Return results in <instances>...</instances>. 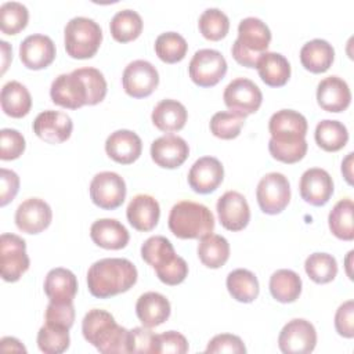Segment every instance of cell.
Segmentation results:
<instances>
[{
	"mask_svg": "<svg viewBox=\"0 0 354 354\" xmlns=\"http://www.w3.org/2000/svg\"><path fill=\"white\" fill-rule=\"evenodd\" d=\"M106 95V80L97 68L86 66L61 73L50 87V97L55 105L77 109L83 105H95Z\"/></svg>",
	"mask_w": 354,
	"mask_h": 354,
	"instance_id": "1",
	"label": "cell"
},
{
	"mask_svg": "<svg viewBox=\"0 0 354 354\" xmlns=\"http://www.w3.org/2000/svg\"><path fill=\"white\" fill-rule=\"evenodd\" d=\"M137 268L120 257H106L93 263L87 271V286L90 293L98 299L127 292L137 282Z\"/></svg>",
	"mask_w": 354,
	"mask_h": 354,
	"instance_id": "2",
	"label": "cell"
},
{
	"mask_svg": "<svg viewBox=\"0 0 354 354\" xmlns=\"http://www.w3.org/2000/svg\"><path fill=\"white\" fill-rule=\"evenodd\" d=\"M82 332L100 353H130V330L118 325L113 315L105 310H90L82 321Z\"/></svg>",
	"mask_w": 354,
	"mask_h": 354,
	"instance_id": "3",
	"label": "cell"
},
{
	"mask_svg": "<svg viewBox=\"0 0 354 354\" xmlns=\"http://www.w3.org/2000/svg\"><path fill=\"white\" fill-rule=\"evenodd\" d=\"M169 228L180 239H199L213 232L214 216L202 203L180 201L170 210Z\"/></svg>",
	"mask_w": 354,
	"mask_h": 354,
	"instance_id": "4",
	"label": "cell"
},
{
	"mask_svg": "<svg viewBox=\"0 0 354 354\" xmlns=\"http://www.w3.org/2000/svg\"><path fill=\"white\" fill-rule=\"evenodd\" d=\"M271 30L266 22L256 17L243 18L238 25V37L231 47L234 59L246 66L256 68L259 58L267 51Z\"/></svg>",
	"mask_w": 354,
	"mask_h": 354,
	"instance_id": "5",
	"label": "cell"
},
{
	"mask_svg": "<svg viewBox=\"0 0 354 354\" xmlns=\"http://www.w3.org/2000/svg\"><path fill=\"white\" fill-rule=\"evenodd\" d=\"M102 41V29L91 18L75 17L64 29V44L69 57L76 59L91 58Z\"/></svg>",
	"mask_w": 354,
	"mask_h": 354,
	"instance_id": "6",
	"label": "cell"
},
{
	"mask_svg": "<svg viewBox=\"0 0 354 354\" xmlns=\"http://www.w3.org/2000/svg\"><path fill=\"white\" fill-rule=\"evenodd\" d=\"M188 72L191 80L201 87L216 86L227 73L224 55L213 48L198 50L189 61Z\"/></svg>",
	"mask_w": 354,
	"mask_h": 354,
	"instance_id": "7",
	"label": "cell"
},
{
	"mask_svg": "<svg viewBox=\"0 0 354 354\" xmlns=\"http://www.w3.org/2000/svg\"><path fill=\"white\" fill-rule=\"evenodd\" d=\"M25 241L15 234H1L0 236V268L1 278L7 282H17L29 268Z\"/></svg>",
	"mask_w": 354,
	"mask_h": 354,
	"instance_id": "8",
	"label": "cell"
},
{
	"mask_svg": "<svg viewBox=\"0 0 354 354\" xmlns=\"http://www.w3.org/2000/svg\"><path fill=\"white\" fill-rule=\"evenodd\" d=\"M223 100L225 106L243 118L259 111L263 94L259 86L246 77H236L231 80L224 88Z\"/></svg>",
	"mask_w": 354,
	"mask_h": 354,
	"instance_id": "9",
	"label": "cell"
},
{
	"mask_svg": "<svg viewBox=\"0 0 354 354\" xmlns=\"http://www.w3.org/2000/svg\"><path fill=\"white\" fill-rule=\"evenodd\" d=\"M257 203L266 214L281 213L290 201V184L282 173H268L257 184Z\"/></svg>",
	"mask_w": 354,
	"mask_h": 354,
	"instance_id": "10",
	"label": "cell"
},
{
	"mask_svg": "<svg viewBox=\"0 0 354 354\" xmlns=\"http://www.w3.org/2000/svg\"><path fill=\"white\" fill-rule=\"evenodd\" d=\"M90 198L93 203L105 210L119 207L126 198V183L115 171L97 173L90 183Z\"/></svg>",
	"mask_w": 354,
	"mask_h": 354,
	"instance_id": "11",
	"label": "cell"
},
{
	"mask_svg": "<svg viewBox=\"0 0 354 354\" xmlns=\"http://www.w3.org/2000/svg\"><path fill=\"white\" fill-rule=\"evenodd\" d=\"M317 332L314 325L303 318L289 321L279 332L278 346L285 354H308L315 348Z\"/></svg>",
	"mask_w": 354,
	"mask_h": 354,
	"instance_id": "12",
	"label": "cell"
},
{
	"mask_svg": "<svg viewBox=\"0 0 354 354\" xmlns=\"http://www.w3.org/2000/svg\"><path fill=\"white\" fill-rule=\"evenodd\" d=\"M122 84L130 97L144 98L152 94L158 87L159 73L151 62L145 59H136L124 68Z\"/></svg>",
	"mask_w": 354,
	"mask_h": 354,
	"instance_id": "13",
	"label": "cell"
},
{
	"mask_svg": "<svg viewBox=\"0 0 354 354\" xmlns=\"http://www.w3.org/2000/svg\"><path fill=\"white\" fill-rule=\"evenodd\" d=\"M308 123L297 111L281 109L272 113L268 122V130L272 141L279 144H290L306 140Z\"/></svg>",
	"mask_w": 354,
	"mask_h": 354,
	"instance_id": "14",
	"label": "cell"
},
{
	"mask_svg": "<svg viewBox=\"0 0 354 354\" xmlns=\"http://www.w3.org/2000/svg\"><path fill=\"white\" fill-rule=\"evenodd\" d=\"M216 210L221 225L228 231H241L250 220L248 201L238 191L224 192L216 203Z\"/></svg>",
	"mask_w": 354,
	"mask_h": 354,
	"instance_id": "15",
	"label": "cell"
},
{
	"mask_svg": "<svg viewBox=\"0 0 354 354\" xmlns=\"http://www.w3.org/2000/svg\"><path fill=\"white\" fill-rule=\"evenodd\" d=\"M72 119L59 111H43L33 120L35 134L48 144H61L66 141L72 134Z\"/></svg>",
	"mask_w": 354,
	"mask_h": 354,
	"instance_id": "16",
	"label": "cell"
},
{
	"mask_svg": "<svg viewBox=\"0 0 354 354\" xmlns=\"http://www.w3.org/2000/svg\"><path fill=\"white\" fill-rule=\"evenodd\" d=\"M53 218L50 205L40 198L24 201L15 210V224L25 234H39L44 231Z\"/></svg>",
	"mask_w": 354,
	"mask_h": 354,
	"instance_id": "17",
	"label": "cell"
},
{
	"mask_svg": "<svg viewBox=\"0 0 354 354\" xmlns=\"http://www.w3.org/2000/svg\"><path fill=\"white\" fill-rule=\"evenodd\" d=\"M224 167L214 156H202L188 171V184L198 194H210L223 183Z\"/></svg>",
	"mask_w": 354,
	"mask_h": 354,
	"instance_id": "18",
	"label": "cell"
},
{
	"mask_svg": "<svg viewBox=\"0 0 354 354\" xmlns=\"http://www.w3.org/2000/svg\"><path fill=\"white\" fill-rule=\"evenodd\" d=\"M19 58L28 69H44L55 58V44L46 35H29L19 44Z\"/></svg>",
	"mask_w": 354,
	"mask_h": 354,
	"instance_id": "19",
	"label": "cell"
},
{
	"mask_svg": "<svg viewBox=\"0 0 354 354\" xmlns=\"http://www.w3.org/2000/svg\"><path fill=\"white\" fill-rule=\"evenodd\" d=\"M301 198L313 206H324L333 194V180L330 174L321 167L307 169L299 183Z\"/></svg>",
	"mask_w": 354,
	"mask_h": 354,
	"instance_id": "20",
	"label": "cell"
},
{
	"mask_svg": "<svg viewBox=\"0 0 354 354\" xmlns=\"http://www.w3.org/2000/svg\"><path fill=\"white\" fill-rule=\"evenodd\" d=\"M189 155V147L187 141L174 134H166L152 141L151 158L152 160L165 169H176L181 166Z\"/></svg>",
	"mask_w": 354,
	"mask_h": 354,
	"instance_id": "21",
	"label": "cell"
},
{
	"mask_svg": "<svg viewBox=\"0 0 354 354\" xmlns=\"http://www.w3.org/2000/svg\"><path fill=\"white\" fill-rule=\"evenodd\" d=\"M317 102L328 112H342L351 102V91L346 80L339 76H328L317 86Z\"/></svg>",
	"mask_w": 354,
	"mask_h": 354,
	"instance_id": "22",
	"label": "cell"
},
{
	"mask_svg": "<svg viewBox=\"0 0 354 354\" xmlns=\"http://www.w3.org/2000/svg\"><path fill=\"white\" fill-rule=\"evenodd\" d=\"M142 151V142L137 133L131 130H116L108 136L105 141L106 155L122 165H130L136 162Z\"/></svg>",
	"mask_w": 354,
	"mask_h": 354,
	"instance_id": "23",
	"label": "cell"
},
{
	"mask_svg": "<svg viewBox=\"0 0 354 354\" xmlns=\"http://www.w3.org/2000/svg\"><path fill=\"white\" fill-rule=\"evenodd\" d=\"M126 216L133 228L147 232L156 227L160 217V207L153 196L138 194L129 202Z\"/></svg>",
	"mask_w": 354,
	"mask_h": 354,
	"instance_id": "24",
	"label": "cell"
},
{
	"mask_svg": "<svg viewBox=\"0 0 354 354\" xmlns=\"http://www.w3.org/2000/svg\"><path fill=\"white\" fill-rule=\"evenodd\" d=\"M90 236L93 242L104 249H123L130 239L126 227L115 218H100L91 224Z\"/></svg>",
	"mask_w": 354,
	"mask_h": 354,
	"instance_id": "25",
	"label": "cell"
},
{
	"mask_svg": "<svg viewBox=\"0 0 354 354\" xmlns=\"http://www.w3.org/2000/svg\"><path fill=\"white\" fill-rule=\"evenodd\" d=\"M170 310V301L158 292H145L136 303V314L147 328H155L167 321Z\"/></svg>",
	"mask_w": 354,
	"mask_h": 354,
	"instance_id": "26",
	"label": "cell"
},
{
	"mask_svg": "<svg viewBox=\"0 0 354 354\" xmlns=\"http://www.w3.org/2000/svg\"><path fill=\"white\" fill-rule=\"evenodd\" d=\"M44 293L47 295L50 301H73L77 293V279L75 274L71 270L62 267L50 270L44 279Z\"/></svg>",
	"mask_w": 354,
	"mask_h": 354,
	"instance_id": "27",
	"label": "cell"
},
{
	"mask_svg": "<svg viewBox=\"0 0 354 354\" xmlns=\"http://www.w3.org/2000/svg\"><path fill=\"white\" fill-rule=\"evenodd\" d=\"M188 118V112L185 106L171 98H165L159 101L151 115L152 123L165 133H173L178 131L185 126Z\"/></svg>",
	"mask_w": 354,
	"mask_h": 354,
	"instance_id": "28",
	"label": "cell"
},
{
	"mask_svg": "<svg viewBox=\"0 0 354 354\" xmlns=\"http://www.w3.org/2000/svg\"><path fill=\"white\" fill-rule=\"evenodd\" d=\"M335 59L332 44L324 39H313L300 50L301 65L313 73L326 72Z\"/></svg>",
	"mask_w": 354,
	"mask_h": 354,
	"instance_id": "29",
	"label": "cell"
},
{
	"mask_svg": "<svg viewBox=\"0 0 354 354\" xmlns=\"http://www.w3.org/2000/svg\"><path fill=\"white\" fill-rule=\"evenodd\" d=\"M256 68L260 79L271 87H281L290 77V64L279 53L266 51L259 58Z\"/></svg>",
	"mask_w": 354,
	"mask_h": 354,
	"instance_id": "30",
	"label": "cell"
},
{
	"mask_svg": "<svg viewBox=\"0 0 354 354\" xmlns=\"http://www.w3.org/2000/svg\"><path fill=\"white\" fill-rule=\"evenodd\" d=\"M0 102L3 112L11 118L26 116L32 108L29 90L17 80H10L3 86Z\"/></svg>",
	"mask_w": 354,
	"mask_h": 354,
	"instance_id": "31",
	"label": "cell"
},
{
	"mask_svg": "<svg viewBox=\"0 0 354 354\" xmlns=\"http://www.w3.org/2000/svg\"><path fill=\"white\" fill-rule=\"evenodd\" d=\"M270 292L281 303H293L301 293V278L292 270H277L270 277Z\"/></svg>",
	"mask_w": 354,
	"mask_h": 354,
	"instance_id": "32",
	"label": "cell"
},
{
	"mask_svg": "<svg viewBox=\"0 0 354 354\" xmlns=\"http://www.w3.org/2000/svg\"><path fill=\"white\" fill-rule=\"evenodd\" d=\"M227 289L232 299L241 303H252L257 299L260 288L257 277L245 268H236L227 275Z\"/></svg>",
	"mask_w": 354,
	"mask_h": 354,
	"instance_id": "33",
	"label": "cell"
},
{
	"mask_svg": "<svg viewBox=\"0 0 354 354\" xmlns=\"http://www.w3.org/2000/svg\"><path fill=\"white\" fill-rule=\"evenodd\" d=\"M198 257L203 266L209 268H220L230 257V243L221 235H205L198 245Z\"/></svg>",
	"mask_w": 354,
	"mask_h": 354,
	"instance_id": "34",
	"label": "cell"
},
{
	"mask_svg": "<svg viewBox=\"0 0 354 354\" xmlns=\"http://www.w3.org/2000/svg\"><path fill=\"white\" fill-rule=\"evenodd\" d=\"M141 257L156 272L169 266L177 257V254L174 252L171 242L167 238L162 235H155L148 238L142 243Z\"/></svg>",
	"mask_w": 354,
	"mask_h": 354,
	"instance_id": "35",
	"label": "cell"
},
{
	"mask_svg": "<svg viewBox=\"0 0 354 354\" xmlns=\"http://www.w3.org/2000/svg\"><path fill=\"white\" fill-rule=\"evenodd\" d=\"M112 37L119 43H129L137 39L142 32L141 15L130 8L118 11L109 24Z\"/></svg>",
	"mask_w": 354,
	"mask_h": 354,
	"instance_id": "36",
	"label": "cell"
},
{
	"mask_svg": "<svg viewBox=\"0 0 354 354\" xmlns=\"http://www.w3.org/2000/svg\"><path fill=\"white\" fill-rule=\"evenodd\" d=\"M315 142L326 152H336L342 149L348 141L347 127L339 120H321L314 133Z\"/></svg>",
	"mask_w": 354,
	"mask_h": 354,
	"instance_id": "37",
	"label": "cell"
},
{
	"mask_svg": "<svg viewBox=\"0 0 354 354\" xmlns=\"http://www.w3.org/2000/svg\"><path fill=\"white\" fill-rule=\"evenodd\" d=\"M353 212H354V205L350 198L340 199L329 212V216H328L329 230L336 238L343 241L354 239Z\"/></svg>",
	"mask_w": 354,
	"mask_h": 354,
	"instance_id": "38",
	"label": "cell"
},
{
	"mask_svg": "<svg viewBox=\"0 0 354 354\" xmlns=\"http://www.w3.org/2000/svg\"><path fill=\"white\" fill-rule=\"evenodd\" d=\"M71 343L69 328L46 322L37 332V346L46 354H61Z\"/></svg>",
	"mask_w": 354,
	"mask_h": 354,
	"instance_id": "39",
	"label": "cell"
},
{
	"mask_svg": "<svg viewBox=\"0 0 354 354\" xmlns=\"http://www.w3.org/2000/svg\"><path fill=\"white\" fill-rule=\"evenodd\" d=\"M187 51V40L177 32L160 33L155 40V53L166 64H176L184 59Z\"/></svg>",
	"mask_w": 354,
	"mask_h": 354,
	"instance_id": "40",
	"label": "cell"
},
{
	"mask_svg": "<svg viewBox=\"0 0 354 354\" xmlns=\"http://www.w3.org/2000/svg\"><path fill=\"white\" fill-rule=\"evenodd\" d=\"M304 270L315 283H328L337 274V263L332 254L315 252L306 259Z\"/></svg>",
	"mask_w": 354,
	"mask_h": 354,
	"instance_id": "41",
	"label": "cell"
},
{
	"mask_svg": "<svg viewBox=\"0 0 354 354\" xmlns=\"http://www.w3.org/2000/svg\"><path fill=\"white\" fill-rule=\"evenodd\" d=\"M202 36L207 40L217 41L227 36L230 29V19L220 8H206L198 21Z\"/></svg>",
	"mask_w": 354,
	"mask_h": 354,
	"instance_id": "42",
	"label": "cell"
},
{
	"mask_svg": "<svg viewBox=\"0 0 354 354\" xmlns=\"http://www.w3.org/2000/svg\"><path fill=\"white\" fill-rule=\"evenodd\" d=\"M29 11L19 1H6L0 6V28L6 35H17L28 25Z\"/></svg>",
	"mask_w": 354,
	"mask_h": 354,
	"instance_id": "43",
	"label": "cell"
},
{
	"mask_svg": "<svg viewBox=\"0 0 354 354\" xmlns=\"http://www.w3.org/2000/svg\"><path fill=\"white\" fill-rule=\"evenodd\" d=\"M245 123V118L231 111H221L212 116L210 131L214 137L221 140H232L239 136Z\"/></svg>",
	"mask_w": 354,
	"mask_h": 354,
	"instance_id": "44",
	"label": "cell"
},
{
	"mask_svg": "<svg viewBox=\"0 0 354 354\" xmlns=\"http://www.w3.org/2000/svg\"><path fill=\"white\" fill-rule=\"evenodd\" d=\"M25 138L15 129H1L0 131V159L12 160L25 151Z\"/></svg>",
	"mask_w": 354,
	"mask_h": 354,
	"instance_id": "45",
	"label": "cell"
},
{
	"mask_svg": "<svg viewBox=\"0 0 354 354\" xmlns=\"http://www.w3.org/2000/svg\"><path fill=\"white\" fill-rule=\"evenodd\" d=\"M268 151L271 156L283 163H296L301 160L307 152V141L290 142V144H279L272 140L268 141Z\"/></svg>",
	"mask_w": 354,
	"mask_h": 354,
	"instance_id": "46",
	"label": "cell"
},
{
	"mask_svg": "<svg viewBox=\"0 0 354 354\" xmlns=\"http://www.w3.org/2000/svg\"><path fill=\"white\" fill-rule=\"evenodd\" d=\"M130 353L156 354V333L147 326H137L130 330Z\"/></svg>",
	"mask_w": 354,
	"mask_h": 354,
	"instance_id": "47",
	"label": "cell"
},
{
	"mask_svg": "<svg viewBox=\"0 0 354 354\" xmlns=\"http://www.w3.org/2000/svg\"><path fill=\"white\" fill-rule=\"evenodd\" d=\"M188 351V342L184 335L176 330H167L156 335V354H184Z\"/></svg>",
	"mask_w": 354,
	"mask_h": 354,
	"instance_id": "48",
	"label": "cell"
},
{
	"mask_svg": "<svg viewBox=\"0 0 354 354\" xmlns=\"http://www.w3.org/2000/svg\"><path fill=\"white\" fill-rule=\"evenodd\" d=\"M205 351L206 353L242 354V353H246V347L239 336L231 335V333H221V335H216L209 342Z\"/></svg>",
	"mask_w": 354,
	"mask_h": 354,
	"instance_id": "49",
	"label": "cell"
},
{
	"mask_svg": "<svg viewBox=\"0 0 354 354\" xmlns=\"http://www.w3.org/2000/svg\"><path fill=\"white\" fill-rule=\"evenodd\" d=\"M46 322L62 325L71 329L75 322L73 301H69V303L50 301L46 310Z\"/></svg>",
	"mask_w": 354,
	"mask_h": 354,
	"instance_id": "50",
	"label": "cell"
},
{
	"mask_svg": "<svg viewBox=\"0 0 354 354\" xmlns=\"http://www.w3.org/2000/svg\"><path fill=\"white\" fill-rule=\"evenodd\" d=\"M336 332L347 339L354 337V301L347 300L339 306L335 314Z\"/></svg>",
	"mask_w": 354,
	"mask_h": 354,
	"instance_id": "51",
	"label": "cell"
},
{
	"mask_svg": "<svg viewBox=\"0 0 354 354\" xmlns=\"http://www.w3.org/2000/svg\"><path fill=\"white\" fill-rule=\"evenodd\" d=\"M156 275L166 285H170V286L178 285L188 275V264L183 257L177 256L169 266L156 271Z\"/></svg>",
	"mask_w": 354,
	"mask_h": 354,
	"instance_id": "52",
	"label": "cell"
},
{
	"mask_svg": "<svg viewBox=\"0 0 354 354\" xmlns=\"http://www.w3.org/2000/svg\"><path fill=\"white\" fill-rule=\"evenodd\" d=\"M0 206H6L10 203L19 189V177L15 171L1 167L0 169Z\"/></svg>",
	"mask_w": 354,
	"mask_h": 354,
	"instance_id": "53",
	"label": "cell"
},
{
	"mask_svg": "<svg viewBox=\"0 0 354 354\" xmlns=\"http://www.w3.org/2000/svg\"><path fill=\"white\" fill-rule=\"evenodd\" d=\"M3 351H22L26 353V348L22 346V343L15 337H3L0 342Z\"/></svg>",
	"mask_w": 354,
	"mask_h": 354,
	"instance_id": "54",
	"label": "cell"
},
{
	"mask_svg": "<svg viewBox=\"0 0 354 354\" xmlns=\"http://www.w3.org/2000/svg\"><path fill=\"white\" fill-rule=\"evenodd\" d=\"M353 152L347 153V156L342 162V173L348 184H353Z\"/></svg>",
	"mask_w": 354,
	"mask_h": 354,
	"instance_id": "55",
	"label": "cell"
},
{
	"mask_svg": "<svg viewBox=\"0 0 354 354\" xmlns=\"http://www.w3.org/2000/svg\"><path fill=\"white\" fill-rule=\"evenodd\" d=\"M0 46H1V54H3V69H1V73L6 72V69L8 68V64H10V59L12 58V48L10 47V44L4 40L0 41Z\"/></svg>",
	"mask_w": 354,
	"mask_h": 354,
	"instance_id": "56",
	"label": "cell"
},
{
	"mask_svg": "<svg viewBox=\"0 0 354 354\" xmlns=\"http://www.w3.org/2000/svg\"><path fill=\"white\" fill-rule=\"evenodd\" d=\"M353 250H350L348 252V256H347V260H346V263H347V274H348V277H350V279H353V277H351V271H350V257L353 256Z\"/></svg>",
	"mask_w": 354,
	"mask_h": 354,
	"instance_id": "57",
	"label": "cell"
}]
</instances>
